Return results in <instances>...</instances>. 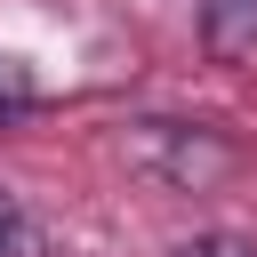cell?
<instances>
[{
	"label": "cell",
	"mask_w": 257,
	"mask_h": 257,
	"mask_svg": "<svg viewBox=\"0 0 257 257\" xmlns=\"http://www.w3.org/2000/svg\"><path fill=\"white\" fill-rule=\"evenodd\" d=\"M120 161L161 193H217L241 169V145L201 128V120H128L120 128Z\"/></svg>",
	"instance_id": "6da1fadb"
},
{
	"label": "cell",
	"mask_w": 257,
	"mask_h": 257,
	"mask_svg": "<svg viewBox=\"0 0 257 257\" xmlns=\"http://www.w3.org/2000/svg\"><path fill=\"white\" fill-rule=\"evenodd\" d=\"M201 48L209 64L257 72V0H201Z\"/></svg>",
	"instance_id": "7a4b0ae2"
},
{
	"label": "cell",
	"mask_w": 257,
	"mask_h": 257,
	"mask_svg": "<svg viewBox=\"0 0 257 257\" xmlns=\"http://www.w3.org/2000/svg\"><path fill=\"white\" fill-rule=\"evenodd\" d=\"M0 257H40V225L24 217L16 193H0Z\"/></svg>",
	"instance_id": "3957f363"
},
{
	"label": "cell",
	"mask_w": 257,
	"mask_h": 257,
	"mask_svg": "<svg viewBox=\"0 0 257 257\" xmlns=\"http://www.w3.org/2000/svg\"><path fill=\"white\" fill-rule=\"evenodd\" d=\"M169 257H257V241H241V233H193V241H177Z\"/></svg>",
	"instance_id": "277c9868"
},
{
	"label": "cell",
	"mask_w": 257,
	"mask_h": 257,
	"mask_svg": "<svg viewBox=\"0 0 257 257\" xmlns=\"http://www.w3.org/2000/svg\"><path fill=\"white\" fill-rule=\"evenodd\" d=\"M16 112H32V80H24V64L0 56V120H16Z\"/></svg>",
	"instance_id": "5b68a950"
}]
</instances>
